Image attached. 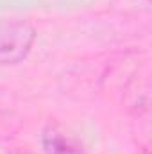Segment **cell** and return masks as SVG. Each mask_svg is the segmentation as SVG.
Instances as JSON below:
<instances>
[{
    "mask_svg": "<svg viewBox=\"0 0 152 154\" xmlns=\"http://www.w3.org/2000/svg\"><path fill=\"white\" fill-rule=\"evenodd\" d=\"M36 31L27 22H0V65H14L27 57Z\"/></svg>",
    "mask_w": 152,
    "mask_h": 154,
    "instance_id": "obj_1",
    "label": "cell"
},
{
    "mask_svg": "<svg viewBox=\"0 0 152 154\" xmlns=\"http://www.w3.org/2000/svg\"><path fill=\"white\" fill-rule=\"evenodd\" d=\"M43 145L48 154H82L81 147L57 127H48L45 131Z\"/></svg>",
    "mask_w": 152,
    "mask_h": 154,
    "instance_id": "obj_2",
    "label": "cell"
},
{
    "mask_svg": "<svg viewBox=\"0 0 152 154\" xmlns=\"http://www.w3.org/2000/svg\"><path fill=\"white\" fill-rule=\"evenodd\" d=\"M141 154H149V151H147V149H145V151H143V152H141Z\"/></svg>",
    "mask_w": 152,
    "mask_h": 154,
    "instance_id": "obj_3",
    "label": "cell"
},
{
    "mask_svg": "<svg viewBox=\"0 0 152 154\" xmlns=\"http://www.w3.org/2000/svg\"><path fill=\"white\" fill-rule=\"evenodd\" d=\"M18 154H22V152H18Z\"/></svg>",
    "mask_w": 152,
    "mask_h": 154,
    "instance_id": "obj_4",
    "label": "cell"
}]
</instances>
